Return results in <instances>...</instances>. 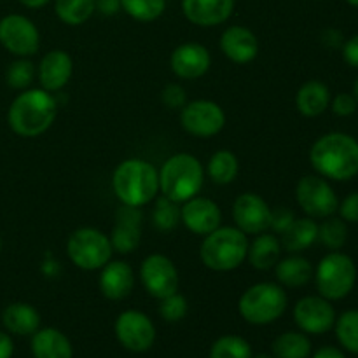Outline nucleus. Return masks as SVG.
<instances>
[{
    "instance_id": "obj_1",
    "label": "nucleus",
    "mask_w": 358,
    "mask_h": 358,
    "mask_svg": "<svg viewBox=\"0 0 358 358\" xmlns=\"http://www.w3.org/2000/svg\"><path fill=\"white\" fill-rule=\"evenodd\" d=\"M311 166L320 177L336 182L352 180L358 175V142L346 133H327L311 145Z\"/></svg>"
},
{
    "instance_id": "obj_2",
    "label": "nucleus",
    "mask_w": 358,
    "mask_h": 358,
    "mask_svg": "<svg viewBox=\"0 0 358 358\" xmlns=\"http://www.w3.org/2000/svg\"><path fill=\"white\" fill-rule=\"evenodd\" d=\"M58 114L55 94L45 90H24L17 94L7 110V122L16 135L35 138L48 131Z\"/></svg>"
},
{
    "instance_id": "obj_3",
    "label": "nucleus",
    "mask_w": 358,
    "mask_h": 358,
    "mask_svg": "<svg viewBox=\"0 0 358 358\" xmlns=\"http://www.w3.org/2000/svg\"><path fill=\"white\" fill-rule=\"evenodd\" d=\"M112 189L122 205L142 208L159 192V171L140 157L124 159L112 173Z\"/></svg>"
},
{
    "instance_id": "obj_4",
    "label": "nucleus",
    "mask_w": 358,
    "mask_h": 358,
    "mask_svg": "<svg viewBox=\"0 0 358 358\" xmlns=\"http://www.w3.org/2000/svg\"><path fill=\"white\" fill-rule=\"evenodd\" d=\"M203 184L205 166L192 154H173L164 161L159 170V192L178 205L198 196Z\"/></svg>"
},
{
    "instance_id": "obj_5",
    "label": "nucleus",
    "mask_w": 358,
    "mask_h": 358,
    "mask_svg": "<svg viewBox=\"0 0 358 358\" xmlns=\"http://www.w3.org/2000/svg\"><path fill=\"white\" fill-rule=\"evenodd\" d=\"M248 245V236L236 226H220L203 236L199 259L212 271H234L247 261Z\"/></svg>"
},
{
    "instance_id": "obj_6",
    "label": "nucleus",
    "mask_w": 358,
    "mask_h": 358,
    "mask_svg": "<svg viewBox=\"0 0 358 358\" xmlns=\"http://www.w3.org/2000/svg\"><path fill=\"white\" fill-rule=\"evenodd\" d=\"M289 296L280 283L261 282L248 287L238 301L241 318L250 325H269L283 317Z\"/></svg>"
},
{
    "instance_id": "obj_7",
    "label": "nucleus",
    "mask_w": 358,
    "mask_h": 358,
    "mask_svg": "<svg viewBox=\"0 0 358 358\" xmlns=\"http://www.w3.org/2000/svg\"><path fill=\"white\" fill-rule=\"evenodd\" d=\"M318 296L327 301H341L350 296L357 283V266L350 255L334 250L318 262L313 273Z\"/></svg>"
},
{
    "instance_id": "obj_8",
    "label": "nucleus",
    "mask_w": 358,
    "mask_h": 358,
    "mask_svg": "<svg viewBox=\"0 0 358 358\" xmlns=\"http://www.w3.org/2000/svg\"><path fill=\"white\" fill-rule=\"evenodd\" d=\"M110 238L94 227H79L66 240L70 262L84 271L101 269L112 259Z\"/></svg>"
},
{
    "instance_id": "obj_9",
    "label": "nucleus",
    "mask_w": 358,
    "mask_h": 358,
    "mask_svg": "<svg viewBox=\"0 0 358 358\" xmlns=\"http://www.w3.org/2000/svg\"><path fill=\"white\" fill-rule=\"evenodd\" d=\"M297 205L311 219H327L338 212L339 199L327 178L320 175H306L297 182Z\"/></svg>"
},
{
    "instance_id": "obj_10",
    "label": "nucleus",
    "mask_w": 358,
    "mask_h": 358,
    "mask_svg": "<svg viewBox=\"0 0 358 358\" xmlns=\"http://www.w3.org/2000/svg\"><path fill=\"white\" fill-rule=\"evenodd\" d=\"M140 282L149 296L161 301L178 292L180 276L175 262L163 254H150L140 264Z\"/></svg>"
},
{
    "instance_id": "obj_11",
    "label": "nucleus",
    "mask_w": 358,
    "mask_h": 358,
    "mask_svg": "<svg viewBox=\"0 0 358 358\" xmlns=\"http://www.w3.org/2000/svg\"><path fill=\"white\" fill-rule=\"evenodd\" d=\"M180 124L196 138H212L226 126V112L212 100H192L180 108Z\"/></svg>"
},
{
    "instance_id": "obj_12",
    "label": "nucleus",
    "mask_w": 358,
    "mask_h": 358,
    "mask_svg": "<svg viewBox=\"0 0 358 358\" xmlns=\"http://www.w3.org/2000/svg\"><path fill=\"white\" fill-rule=\"evenodd\" d=\"M115 338L119 345L131 353H145L156 343L154 322L143 311L126 310L114 324Z\"/></svg>"
},
{
    "instance_id": "obj_13",
    "label": "nucleus",
    "mask_w": 358,
    "mask_h": 358,
    "mask_svg": "<svg viewBox=\"0 0 358 358\" xmlns=\"http://www.w3.org/2000/svg\"><path fill=\"white\" fill-rule=\"evenodd\" d=\"M0 44L17 58L34 56L41 48V34L23 14H7L0 20Z\"/></svg>"
},
{
    "instance_id": "obj_14",
    "label": "nucleus",
    "mask_w": 358,
    "mask_h": 358,
    "mask_svg": "<svg viewBox=\"0 0 358 358\" xmlns=\"http://www.w3.org/2000/svg\"><path fill=\"white\" fill-rule=\"evenodd\" d=\"M294 322L304 334L320 336L332 331L336 324V310L331 301L322 296H306L294 306Z\"/></svg>"
},
{
    "instance_id": "obj_15",
    "label": "nucleus",
    "mask_w": 358,
    "mask_h": 358,
    "mask_svg": "<svg viewBox=\"0 0 358 358\" xmlns=\"http://www.w3.org/2000/svg\"><path fill=\"white\" fill-rule=\"evenodd\" d=\"M273 210L255 192H243L233 203L234 224L245 234H261L269 231Z\"/></svg>"
},
{
    "instance_id": "obj_16",
    "label": "nucleus",
    "mask_w": 358,
    "mask_h": 358,
    "mask_svg": "<svg viewBox=\"0 0 358 358\" xmlns=\"http://www.w3.org/2000/svg\"><path fill=\"white\" fill-rule=\"evenodd\" d=\"M180 222L198 236H206L222 224V210L213 199L194 196L180 206Z\"/></svg>"
},
{
    "instance_id": "obj_17",
    "label": "nucleus",
    "mask_w": 358,
    "mask_h": 358,
    "mask_svg": "<svg viewBox=\"0 0 358 358\" xmlns=\"http://www.w3.org/2000/svg\"><path fill=\"white\" fill-rule=\"evenodd\" d=\"M171 72L184 80H196L212 66V55L198 42H185L173 49L170 56Z\"/></svg>"
},
{
    "instance_id": "obj_18",
    "label": "nucleus",
    "mask_w": 358,
    "mask_h": 358,
    "mask_svg": "<svg viewBox=\"0 0 358 358\" xmlns=\"http://www.w3.org/2000/svg\"><path fill=\"white\" fill-rule=\"evenodd\" d=\"M143 213L136 206L122 205L115 213V226L112 229L110 245L117 254H131L142 240Z\"/></svg>"
},
{
    "instance_id": "obj_19",
    "label": "nucleus",
    "mask_w": 358,
    "mask_h": 358,
    "mask_svg": "<svg viewBox=\"0 0 358 358\" xmlns=\"http://www.w3.org/2000/svg\"><path fill=\"white\" fill-rule=\"evenodd\" d=\"M219 48L229 62L238 63V65L254 62L259 55L257 37L250 28L241 27V24H233L222 31Z\"/></svg>"
},
{
    "instance_id": "obj_20",
    "label": "nucleus",
    "mask_w": 358,
    "mask_h": 358,
    "mask_svg": "<svg viewBox=\"0 0 358 358\" xmlns=\"http://www.w3.org/2000/svg\"><path fill=\"white\" fill-rule=\"evenodd\" d=\"M72 56L63 49H52V51L45 52L38 63V80H41L42 90L49 91V93L63 90L72 79Z\"/></svg>"
},
{
    "instance_id": "obj_21",
    "label": "nucleus",
    "mask_w": 358,
    "mask_h": 358,
    "mask_svg": "<svg viewBox=\"0 0 358 358\" xmlns=\"http://www.w3.org/2000/svg\"><path fill=\"white\" fill-rule=\"evenodd\" d=\"M98 287L108 301H122L133 292L135 287V271L124 261H108L101 268Z\"/></svg>"
},
{
    "instance_id": "obj_22",
    "label": "nucleus",
    "mask_w": 358,
    "mask_h": 358,
    "mask_svg": "<svg viewBox=\"0 0 358 358\" xmlns=\"http://www.w3.org/2000/svg\"><path fill=\"white\" fill-rule=\"evenodd\" d=\"M234 3V0H182V10L196 27L212 28L229 20Z\"/></svg>"
},
{
    "instance_id": "obj_23",
    "label": "nucleus",
    "mask_w": 358,
    "mask_h": 358,
    "mask_svg": "<svg viewBox=\"0 0 358 358\" xmlns=\"http://www.w3.org/2000/svg\"><path fill=\"white\" fill-rule=\"evenodd\" d=\"M30 350L34 358H73L70 339L62 331L52 327L38 329L31 334Z\"/></svg>"
},
{
    "instance_id": "obj_24",
    "label": "nucleus",
    "mask_w": 358,
    "mask_h": 358,
    "mask_svg": "<svg viewBox=\"0 0 358 358\" xmlns=\"http://www.w3.org/2000/svg\"><path fill=\"white\" fill-rule=\"evenodd\" d=\"M2 324L14 336H31L41 329V313L31 304L13 303L3 310Z\"/></svg>"
},
{
    "instance_id": "obj_25",
    "label": "nucleus",
    "mask_w": 358,
    "mask_h": 358,
    "mask_svg": "<svg viewBox=\"0 0 358 358\" xmlns=\"http://www.w3.org/2000/svg\"><path fill=\"white\" fill-rule=\"evenodd\" d=\"M331 105V91L322 80H308L296 94V107L304 117H318Z\"/></svg>"
},
{
    "instance_id": "obj_26",
    "label": "nucleus",
    "mask_w": 358,
    "mask_h": 358,
    "mask_svg": "<svg viewBox=\"0 0 358 358\" xmlns=\"http://www.w3.org/2000/svg\"><path fill=\"white\" fill-rule=\"evenodd\" d=\"M313 266L306 257L299 254L289 255L285 259H280L275 266L276 280L282 287H289V289H299L310 283L313 278Z\"/></svg>"
},
{
    "instance_id": "obj_27",
    "label": "nucleus",
    "mask_w": 358,
    "mask_h": 358,
    "mask_svg": "<svg viewBox=\"0 0 358 358\" xmlns=\"http://www.w3.org/2000/svg\"><path fill=\"white\" fill-rule=\"evenodd\" d=\"M282 255V243L275 234H269L268 231L261 234H255V240L248 245L247 259L252 268L259 271H268L275 268L276 262Z\"/></svg>"
},
{
    "instance_id": "obj_28",
    "label": "nucleus",
    "mask_w": 358,
    "mask_h": 358,
    "mask_svg": "<svg viewBox=\"0 0 358 358\" xmlns=\"http://www.w3.org/2000/svg\"><path fill=\"white\" fill-rule=\"evenodd\" d=\"M318 241V224L315 219L306 217V219H296L290 224L289 229L282 234V248H285L290 254H299V252L308 250Z\"/></svg>"
},
{
    "instance_id": "obj_29",
    "label": "nucleus",
    "mask_w": 358,
    "mask_h": 358,
    "mask_svg": "<svg viewBox=\"0 0 358 358\" xmlns=\"http://www.w3.org/2000/svg\"><path fill=\"white\" fill-rule=\"evenodd\" d=\"M238 171H240V161H238L236 154L227 149H220L212 154L208 164H206V175L217 185H227L234 182Z\"/></svg>"
},
{
    "instance_id": "obj_30",
    "label": "nucleus",
    "mask_w": 358,
    "mask_h": 358,
    "mask_svg": "<svg viewBox=\"0 0 358 358\" xmlns=\"http://www.w3.org/2000/svg\"><path fill=\"white\" fill-rule=\"evenodd\" d=\"M271 352L275 358H310L311 341L303 331H289L273 341Z\"/></svg>"
},
{
    "instance_id": "obj_31",
    "label": "nucleus",
    "mask_w": 358,
    "mask_h": 358,
    "mask_svg": "<svg viewBox=\"0 0 358 358\" xmlns=\"http://www.w3.org/2000/svg\"><path fill=\"white\" fill-rule=\"evenodd\" d=\"M96 0H55V13L69 27H79L93 16Z\"/></svg>"
},
{
    "instance_id": "obj_32",
    "label": "nucleus",
    "mask_w": 358,
    "mask_h": 358,
    "mask_svg": "<svg viewBox=\"0 0 358 358\" xmlns=\"http://www.w3.org/2000/svg\"><path fill=\"white\" fill-rule=\"evenodd\" d=\"M208 358H254L250 343L236 334H226L215 339Z\"/></svg>"
},
{
    "instance_id": "obj_33",
    "label": "nucleus",
    "mask_w": 358,
    "mask_h": 358,
    "mask_svg": "<svg viewBox=\"0 0 358 358\" xmlns=\"http://www.w3.org/2000/svg\"><path fill=\"white\" fill-rule=\"evenodd\" d=\"M336 338L346 352L358 355V310H348L334 324Z\"/></svg>"
},
{
    "instance_id": "obj_34",
    "label": "nucleus",
    "mask_w": 358,
    "mask_h": 358,
    "mask_svg": "<svg viewBox=\"0 0 358 358\" xmlns=\"http://www.w3.org/2000/svg\"><path fill=\"white\" fill-rule=\"evenodd\" d=\"M348 240V226L343 219L327 217L318 226V241L331 252L341 250Z\"/></svg>"
},
{
    "instance_id": "obj_35",
    "label": "nucleus",
    "mask_w": 358,
    "mask_h": 358,
    "mask_svg": "<svg viewBox=\"0 0 358 358\" xmlns=\"http://www.w3.org/2000/svg\"><path fill=\"white\" fill-rule=\"evenodd\" d=\"M152 224L161 233H170L180 224V206L178 203L171 201L166 196L161 194L156 199V205L152 208Z\"/></svg>"
},
{
    "instance_id": "obj_36",
    "label": "nucleus",
    "mask_w": 358,
    "mask_h": 358,
    "mask_svg": "<svg viewBox=\"0 0 358 358\" xmlns=\"http://www.w3.org/2000/svg\"><path fill=\"white\" fill-rule=\"evenodd\" d=\"M121 9L142 23L157 20L166 9V0H121Z\"/></svg>"
},
{
    "instance_id": "obj_37",
    "label": "nucleus",
    "mask_w": 358,
    "mask_h": 358,
    "mask_svg": "<svg viewBox=\"0 0 358 358\" xmlns=\"http://www.w3.org/2000/svg\"><path fill=\"white\" fill-rule=\"evenodd\" d=\"M35 65L28 58H20L7 66L6 80L13 90H28L35 79Z\"/></svg>"
},
{
    "instance_id": "obj_38",
    "label": "nucleus",
    "mask_w": 358,
    "mask_h": 358,
    "mask_svg": "<svg viewBox=\"0 0 358 358\" xmlns=\"http://www.w3.org/2000/svg\"><path fill=\"white\" fill-rule=\"evenodd\" d=\"M189 313V303L185 299V296H182L180 292H175L171 296L164 297L159 301V315L164 322H180L187 317Z\"/></svg>"
},
{
    "instance_id": "obj_39",
    "label": "nucleus",
    "mask_w": 358,
    "mask_h": 358,
    "mask_svg": "<svg viewBox=\"0 0 358 358\" xmlns=\"http://www.w3.org/2000/svg\"><path fill=\"white\" fill-rule=\"evenodd\" d=\"M161 101L166 105L171 110H180L185 103H187V93L184 87L177 83L166 84L161 91Z\"/></svg>"
},
{
    "instance_id": "obj_40",
    "label": "nucleus",
    "mask_w": 358,
    "mask_h": 358,
    "mask_svg": "<svg viewBox=\"0 0 358 358\" xmlns=\"http://www.w3.org/2000/svg\"><path fill=\"white\" fill-rule=\"evenodd\" d=\"M332 105V112L339 117H348V115L355 114L357 110V98L350 93H339L336 94L334 100H331Z\"/></svg>"
},
{
    "instance_id": "obj_41",
    "label": "nucleus",
    "mask_w": 358,
    "mask_h": 358,
    "mask_svg": "<svg viewBox=\"0 0 358 358\" xmlns=\"http://www.w3.org/2000/svg\"><path fill=\"white\" fill-rule=\"evenodd\" d=\"M294 220H296V215H294L292 210L280 206V208L273 210L271 226H269V229L276 234H283L287 229H289L290 224H292Z\"/></svg>"
},
{
    "instance_id": "obj_42",
    "label": "nucleus",
    "mask_w": 358,
    "mask_h": 358,
    "mask_svg": "<svg viewBox=\"0 0 358 358\" xmlns=\"http://www.w3.org/2000/svg\"><path fill=\"white\" fill-rule=\"evenodd\" d=\"M339 215L345 222L358 224V191L352 192V194L346 196L338 206Z\"/></svg>"
},
{
    "instance_id": "obj_43",
    "label": "nucleus",
    "mask_w": 358,
    "mask_h": 358,
    "mask_svg": "<svg viewBox=\"0 0 358 358\" xmlns=\"http://www.w3.org/2000/svg\"><path fill=\"white\" fill-rule=\"evenodd\" d=\"M343 58L350 66L358 70V35H353L343 44Z\"/></svg>"
},
{
    "instance_id": "obj_44",
    "label": "nucleus",
    "mask_w": 358,
    "mask_h": 358,
    "mask_svg": "<svg viewBox=\"0 0 358 358\" xmlns=\"http://www.w3.org/2000/svg\"><path fill=\"white\" fill-rule=\"evenodd\" d=\"M322 42H324V45H327V48L338 49L343 45V34L339 30H336V28H327V30L322 34Z\"/></svg>"
},
{
    "instance_id": "obj_45",
    "label": "nucleus",
    "mask_w": 358,
    "mask_h": 358,
    "mask_svg": "<svg viewBox=\"0 0 358 358\" xmlns=\"http://www.w3.org/2000/svg\"><path fill=\"white\" fill-rule=\"evenodd\" d=\"M96 9L103 16H114L121 10V0H96Z\"/></svg>"
},
{
    "instance_id": "obj_46",
    "label": "nucleus",
    "mask_w": 358,
    "mask_h": 358,
    "mask_svg": "<svg viewBox=\"0 0 358 358\" xmlns=\"http://www.w3.org/2000/svg\"><path fill=\"white\" fill-rule=\"evenodd\" d=\"M14 343L7 332L0 331V358H13Z\"/></svg>"
},
{
    "instance_id": "obj_47",
    "label": "nucleus",
    "mask_w": 358,
    "mask_h": 358,
    "mask_svg": "<svg viewBox=\"0 0 358 358\" xmlns=\"http://www.w3.org/2000/svg\"><path fill=\"white\" fill-rule=\"evenodd\" d=\"M311 358H346V355L334 346H324V348L317 350Z\"/></svg>"
},
{
    "instance_id": "obj_48",
    "label": "nucleus",
    "mask_w": 358,
    "mask_h": 358,
    "mask_svg": "<svg viewBox=\"0 0 358 358\" xmlns=\"http://www.w3.org/2000/svg\"><path fill=\"white\" fill-rule=\"evenodd\" d=\"M21 3H23L24 7H28V9H41V7H44L45 3H49L51 0H20Z\"/></svg>"
},
{
    "instance_id": "obj_49",
    "label": "nucleus",
    "mask_w": 358,
    "mask_h": 358,
    "mask_svg": "<svg viewBox=\"0 0 358 358\" xmlns=\"http://www.w3.org/2000/svg\"><path fill=\"white\" fill-rule=\"evenodd\" d=\"M254 358H275V357L269 355V353H259V355H255Z\"/></svg>"
},
{
    "instance_id": "obj_50",
    "label": "nucleus",
    "mask_w": 358,
    "mask_h": 358,
    "mask_svg": "<svg viewBox=\"0 0 358 358\" xmlns=\"http://www.w3.org/2000/svg\"><path fill=\"white\" fill-rule=\"evenodd\" d=\"M353 96H355V98H357V101H358V79H357L355 86H353Z\"/></svg>"
},
{
    "instance_id": "obj_51",
    "label": "nucleus",
    "mask_w": 358,
    "mask_h": 358,
    "mask_svg": "<svg viewBox=\"0 0 358 358\" xmlns=\"http://www.w3.org/2000/svg\"><path fill=\"white\" fill-rule=\"evenodd\" d=\"M346 2H348L352 7H358V0H346Z\"/></svg>"
},
{
    "instance_id": "obj_52",
    "label": "nucleus",
    "mask_w": 358,
    "mask_h": 358,
    "mask_svg": "<svg viewBox=\"0 0 358 358\" xmlns=\"http://www.w3.org/2000/svg\"><path fill=\"white\" fill-rule=\"evenodd\" d=\"M0 252H2V238H0Z\"/></svg>"
}]
</instances>
